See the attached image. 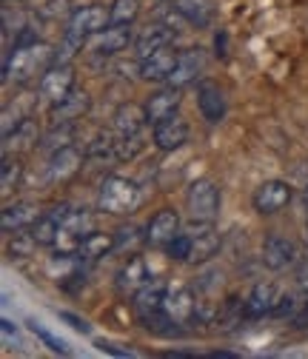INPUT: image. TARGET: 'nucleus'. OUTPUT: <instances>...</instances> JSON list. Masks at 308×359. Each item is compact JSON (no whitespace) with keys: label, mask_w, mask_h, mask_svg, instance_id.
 <instances>
[{"label":"nucleus","mask_w":308,"mask_h":359,"mask_svg":"<svg viewBox=\"0 0 308 359\" xmlns=\"http://www.w3.org/2000/svg\"><path fill=\"white\" fill-rule=\"evenodd\" d=\"M55 66V49L46 43H29V46H15V55L4 60V80L15 77L18 83H26L32 77H43Z\"/></svg>","instance_id":"nucleus-1"},{"label":"nucleus","mask_w":308,"mask_h":359,"mask_svg":"<svg viewBox=\"0 0 308 359\" xmlns=\"http://www.w3.org/2000/svg\"><path fill=\"white\" fill-rule=\"evenodd\" d=\"M140 203V189L131 183L128 177H106L100 183V194H98V208L106 214H131Z\"/></svg>","instance_id":"nucleus-2"},{"label":"nucleus","mask_w":308,"mask_h":359,"mask_svg":"<svg viewBox=\"0 0 308 359\" xmlns=\"http://www.w3.org/2000/svg\"><path fill=\"white\" fill-rule=\"evenodd\" d=\"M186 208L192 214V219L200 222H214L217 211H220V191L211 180H194L186 194Z\"/></svg>","instance_id":"nucleus-3"},{"label":"nucleus","mask_w":308,"mask_h":359,"mask_svg":"<svg viewBox=\"0 0 308 359\" xmlns=\"http://www.w3.org/2000/svg\"><path fill=\"white\" fill-rule=\"evenodd\" d=\"M109 26H112L109 9H106V6L92 4V6L74 9L63 32H74V34H80V37H89V34H100V32H103V29H109Z\"/></svg>","instance_id":"nucleus-4"},{"label":"nucleus","mask_w":308,"mask_h":359,"mask_svg":"<svg viewBox=\"0 0 308 359\" xmlns=\"http://www.w3.org/2000/svg\"><path fill=\"white\" fill-rule=\"evenodd\" d=\"M74 92V69L69 66H52L46 74L40 77V97L46 103H60Z\"/></svg>","instance_id":"nucleus-5"},{"label":"nucleus","mask_w":308,"mask_h":359,"mask_svg":"<svg viewBox=\"0 0 308 359\" xmlns=\"http://www.w3.org/2000/svg\"><path fill=\"white\" fill-rule=\"evenodd\" d=\"M180 234V214L174 211V208H160L152 219H149V226H146V234H143V240L149 243V245H168L174 237Z\"/></svg>","instance_id":"nucleus-6"},{"label":"nucleus","mask_w":308,"mask_h":359,"mask_svg":"<svg viewBox=\"0 0 308 359\" xmlns=\"http://www.w3.org/2000/svg\"><path fill=\"white\" fill-rule=\"evenodd\" d=\"M283 299H286V294L280 291L277 283H257L251 288V294L246 297V317H266V313H274Z\"/></svg>","instance_id":"nucleus-7"},{"label":"nucleus","mask_w":308,"mask_h":359,"mask_svg":"<svg viewBox=\"0 0 308 359\" xmlns=\"http://www.w3.org/2000/svg\"><path fill=\"white\" fill-rule=\"evenodd\" d=\"M152 140L160 151H174V149H180L186 140H189V123L174 111L171 117L160 120L154 126V134H152Z\"/></svg>","instance_id":"nucleus-8"},{"label":"nucleus","mask_w":308,"mask_h":359,"mask_svg":"<svg viewBox=\"0 0 308 359\" xmlns=\"http://www.w3.org/2000/svg\"><path fill=\"white\" fill-rule=\"evenodd\" d=\"M291 203V186L283 180H266L257 191H254V208L260 214H277Z\"/></svg>","instance_id":"nucleus-9"},{"label":"nucleus","mask_w":308,"mask_h":359,"mask_svg":"<svg viewBox=\"0 0 308 359\" xmlns=\"http://www.w3.org/2000/svg\"><path fill=\"white\" fill-rule=\"evenodd\" d=\"M178 57H180V52H174L171 46L152 52L149 57L140 60V77L149 83H168L174 66H178Z\"/></svg>","instance_id":"nucleus-10"},{"label":"nucleus","mask_w":308,"mask_h":359,"mask_svg":"<svg viewBox=\"0 0 308 359\" xmlns=\"http://www.w3.org/2000/svg\"><path fill=\"white\" fill-rule=\"evenodd\" d=\"M197 109L206 123H220L226 117V95L214 80H203L197 86Z\"/></svg>","instance_id":"nucleus-11"},{"label":"nucleus","mask_w":308,"mask_h":359,"mask_svg":"<svg viewBox=\"0 0 308 359\" xmlns=\"http://www.w3.org/2000/svg\"><path fill=\"white\" fill-rule=\"evenodd\" d=\"M297 257H300L297 243H291L286 237H269L262 243V262H266L272 271H283V268L294 265Z\"/></svg>","instance_id":"nucleus-12"},{"label":"nucleus","mask_w":308,"mask_h":359,"mask_svg":"<svg viewBox=\"0 0 308 359\" xmlns=\"http://www.w3.org/2000/svg\"><path fill=\"white\" fill-rule=\"evenodd\" d=\"M89 103H92V100H89V92H86V88H74V92H72L69 97H63L60 103H55V106H52V111H49L52 126L80 120L86 111H89Z\"/></svg>","instance_id":"nucleus-13"},{"label":"nucleus","mask_w":308,"mask_h":359,"mask_svg":"<svg viewBox=\"0 0 308 359\" xmlns=\"http://www.w3.org/2000/svg\"><path fill=\"white\" fill-rule=\"evenodd\" d=\"M171 40H174V26H171V23H149V26L138 34V40H135V52H138V57L143 60V57H149L152 52L168 46Z\"/></svg>","instance_id":"nucleus-14"},{"label":"nucleus","mask_w":308,"mask_h":359,"mask_svg":"<svg viewBox=\"0 0 308 359\" xmlns=\"http://www.w3.org/2000/svg\"><path fill=\"white\" fill-rule=\"evenodd\" d=\"M180 100H183V92H180V86H168L163 88V92L152 95L149 103H146V111H149V123L157 126L160 120L171 117L174 111L180 109Z\"/></svg>","instance_id":"nucleus-15"},{"label":"nucleus","mask_w":308,"mask_h":359,"mask_svg":"<svg viewBox=\"0 0 308 359\" xmlns=\"http://www.w3.org/2000/svg\"><path fill=\"white\" fill-rule=\"evenodd\" d=\"M83 165V154L72 146H63L52 154V163H49V180L52 183H69V180L80 171Z\"/></svg>","instance_id":"nucleus-16"},{"label":"nucleus","mask_w":308,"mask_h":359,"mask_svg":"<svg viewBox=\"0 0 308 359\" xmlns=\"http://www.w3.org/2000/svg\"><path fill=\"white\" fill-rule=\"evenodd\" d=\"M166 313L178 323L180 328L189 325L192 320H197V299L189 288H178V291H171L166 297Z\"/></svg>","instance_id":"nucleus-17"},{"label":"nucleus","mask_w":308,"mask_h":359,"mask_svg":"<svg viewBox=\"0 0 308 359\" xmlns=\"http://www.w3.org/2000/svg\"><path fill=\"white\" fill-rule=\"evenodd\" d=\"M146 123H149V111H146V106L123 103V106L114 111V131L123 134V137H131V134H143Z\"/></svg>","instance_id":"nucleus-18"},{"label":"nucleus","mask_w":308,"mask_h":359,"mask_svg":"<svg viewBox=\"0 0 308 359\" xmlns=\"http://www.w3.org/2000/svg\"><path fill=\"white\" fill-rule=\"evenodd\" d=\"M135 43V32H131V23L128 26H109L98 34L95 40V52L98 55H117L123 49H128Z\"/></svg>","instance_id":"nucleus-19"},{"label":"nucleus","mask_w":308,"mask_h":359,"mask_svg":"<svg viewBox=\"0 0 308 359\" xmlns=\"http://www.w3.org/2000/svg\"><path fill=\"white\" fill-rule=\"evenodd\" d=\"M149 283V271H146V262L140 254L131 257L117 274V291L120 294H138L143 285Z\"/></svg>","instance_id":"nucleus-20"},{"label":"nucleus","mask_w":308,"mask_h":359,"mask_svg":"<svg viewBox=\"0 0 308 359\" xmlns=\"http://www.w3.org/2000/svg\"><path fill=\"white\" fill-rule=\"evenodd\" d=\"M37 217H40L37 205H32V203H12V205H6V208H4V217H0V226H4V231L15 234V231L29 229Z\"/></svg>","instance_id":"nucleus-21"},{"label":"nucleus","mask_w":308,"mask_h":359,"mask_svg":"<svg viewBox=\"0 0 308 359\" xmlns=\"http://www.w3.org/2000/svg\"><path fill=\"white\" fill-rule=\"evenodd\" d=\"M200 69H203V52L200 49H186V52H180V57H178V66H174V72H171V77H168V86H186V83H192L197 74H200Z\"/></svg>","instance_id":"nucleus-22"},{"label":"nucleus","mask_w":308,"mask_h":359,"mask_svg":"<svg viewBox=\"0 0 308 359\" xmlns=\"http://www.w3.org/2000/svg\"><path fill=\"white\" fill-rule=\"evenodd\" d=\"M171 9L183 15L192 26H208L214 20V4L211 0H174Z\"/></svg>","instance_id":"nucleus-23"},{"label":"nucleus","mask_w":308,"mask_h":359,"mask_svg":"<svg viewBox=\"0 0 308 359\" xmlns=\"http://www.w3.org/2000/svg\"><path fill=\"white\" fill-rule=\"evenodd\" d=\"M114 245H117V240H114V237L92 231L89 237H83V240H80V245H77V251H74V254H77L80 259H86V262H95V259L106 257Z\"/></svg>","instance_id":"nucleus-24"},{"label":"nucleus","mask_w":308,"mask_h":359,"mask_svg":"<svg viewBox=\"0 0 308 359\" xmlns=\"http://www.w3.org/2000/svg\"><path fill=\"white\" fill-rule=\"evenodd\" d=\"M192 240H194V245H192V257H189L192 265H203V262H208V259L217 257V251H220V237H217L214 229L197 231V234H192Z\"/></svg>","instance_id":"nucleus-25"},{"label":"nucleus","mask_w":308,"mask_h":359,"mask_svg":"<svg viewBox=\"0 0 308 359\" xmlns=\"http://www.w3.org/2000/svg\"><path fill=\"white\" fill-rule=\"evenodd\" d=\"M34 95H23V97H18L12 106H6V111H4V137H9V134L20 126V123H26L29 117H34L32 111H34Z\"/></svg>","instance_id":"nucleus-26"},{"label":"nucleus","mask_w":308,"mask_h":359,"mask_svg":"<svg viewBox=\"0 0 308 359\" xmlns=\"http://www.w3.org/2000/svg\"><path fill=\"white\" fill-rule=\"evenodd\" d=\"M29 231H32V237H34V243L40 248L58 245V240H60V219H55L52 214H40L29 226Z\"/></svg>","instance_id":"nucleus-27"},{"label":"nucleus","mask_w":308,"mask_h":359,"mask_svg":"<svg viewBox=\"0 0 308 359\" xmlns=\"http://www.w3.org/2000/svg\"><path fill=\"white\" fill-rule=\"evenodd\" d=\"M83 43H86V37H80L74 32H63L60 46L55 49V66H69L77 57V52L83 49Z\"/></svg>","instance_id":"nucleus-28"},{"label":"nucleus","mask_w":308,"mask_h":359,"mask_svg":"<svg viewBox=\"0 0 308 359\" xmlns=\"http://www.w3.org/2000/svg\"><path fill=\"white\" fill-rule=\"evenodd\" d=\"M138 12H140V4H138V0H114V4L109 6L112 26H128V23H135Z\"/></svg>","instance_id":"nucleus-29"},{"label":"nucleus","mask_w":308,"mask_h":359,"mask_svg":"<svg viewBox=\"0 0 308 359\" xmlns=\"http://www.w3.org/2000/svg\"><path fill=\"white\" fill-rule=\"evenodd\" d=\"M20 171H23L20 160L12 157V154H4V165H0V186H4V197H9L12 189L20 183Z\"/></svg>","instance_id":"nucleus-30"},{"label":"nucleus","mask_w":308,"mask_h":359,"mask_svg":"<svg viewBox=\"0 0 308 359\" xmlns=\"http://www.w3.org/2000/svg\"><path fill=\"white\" fill-rule=\"evenodd\" d=\"M34 140H37V128H34V120L29 117L26 123H20V126L9 134V137H4V149H9L12 143H15V149H32Z\"/></svg>","instance_id":"nucleus-31"},{"label":"nucleus","mask_w":308,"mask_h":359,"mask_svg":"<svg viewBox=\"0 0 308 359\" xmlns=\"http://www.w3.org/2000/svg\"><path fill=\"white\" fill-rule=\"evenodd\" d=\"M192 245H194V240H192V234H178L168 245H166V254L171 257V259H178V262H189V257H192Z\"/></svg>","instance_id":"nucleus-32"},{"label":"nucleus","mask_w":308,"mask_h":359,"mask_svg":"<svg viewBox=\"0 0 308 359\" xmlns=\"http://www.w3.org/2000/svg\"><path fill=\"white\" fill-rule=\"evenodd\" d=\"M32 331H34V337H40V342L46 345L49 351H55V353H60V356H69L72 353V348L60 339V337H55L49 328H43V325H37V323H32Z\"/></svg>","instance_id":"nucleus-33"},{"label":"nucleus","mask_w":308,"mask_h":359,"mask_svg":"<svg viewBox=\"0 0 308 359\" xmlns=\"http://www.w3.org/2000/svg\"><path fill=\"white\" fill-rule=\"evenodd\" d=\"M34 248H40L32 237V231H15V240L9 243V254L12 257H29Z\"/></svg>","instance_id":"nucleus-34"},{"label":"nucleus","mask_w":308,"mask_h":359,"mask_svg":"<svg viewBox=\"0 0 308 359\" xmlns=\"http://www.w3.org/2000/svg\"><path fill=\"white\" fill-rule=\"evenodd\" d=\"M60 317H63V320H69V325H72V328H77V331H83V334L89 331V325H86V323H83L80 317H74V313H66V311H63Z\"/></svg>","instance_id":"nucleus-35"},{"label":"nucleus","mask_w":308,"mask_h":359,"mask_svg":"<svg viewBox=\"0 0 308 359\" xmlns=\"http://www.w3.org/2000/svg\"><path fill=\"white\" fill-rule=\"evenodd\" d=\"M98 348L106 351V353H114V356H131V351H120V348H114L112 342H98Z\"/></svg>","instance_id":"nucleus-36"},{"label":"nucleus","mask_w":308,"mask_h":359,"mask_svg":"<svg viewBox=\"0 0 308 359\" xmlns=\"http://www.w3.org/2000/svg\"><path fill=\"white\" fill-rule=\"evenodd\" d=\"M0 328H4V339H6V342H12V337H18V331L12 328L9 320H0Z\"/></svg>","instance_id":"nucleus-37"},{"label":"nucleus","mask_w":308,"mask_h":359,"mask_svg":"<svg viewBox=\"0 0 308 359\" xmlns=\"http://www.w3.org/2000/svg\"><path fill=\"white\" fill-rule=\"evenodd\" d=\"M302 203H305V208H308V186H305V191H302Z\"/></svg>","instance_id":"nucleus-38"}]
</instances>
